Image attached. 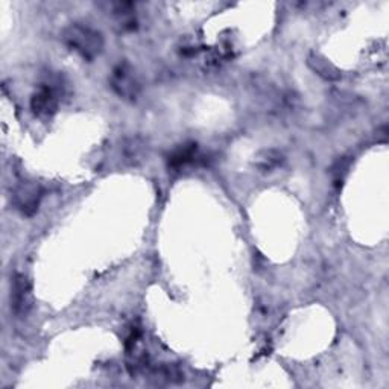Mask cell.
Instances as JSON below:
<instances>
[{"mask_svg": "<svg viewBox=\"0 0 389 389\" xmlns=\"http://www.w3.org/2000/svg\"><path fill=\"white\" fill-rule=\"evenodd\" d=\"M348 166H350V160H345V159H340L335 163V166L332 169V175H333V178H335V183L339 184V183H342L344 180V175L347 173L348 171Z\"/></svg>", "mask_w": 389, "mask_h": 389, "instance_id": "9", "label": "cell"}, {"mask_svg": "<svg viewBox=\"0 0 389 389\" xmlns=\"http://www.w3.org/2000/svg\"><path fill=\"white\" fill-rule=\"evenodd\" d=\"M310 66H312L321 76L327 78V80H338L339 78V73L335 67L332 64H328V61L323 60V58L315 56L314 60H310Z\"/></svg>", "mask_w": 389, "mask_h": 389, "instance_id": "7", "label": "cell"}, {"mask_svg": "<svg viewBox=\"0 0 389 389\" xmlns=\"http://www.w3.org/2000/svg\"><path fill=\"white\" fill-rule=\"evenodd\" d=\"M281 163V154L280 152H276V151H265L261 152V155L259 157V168L261 169H274L277 168L278 164Z\"/></svg>", "mask_w": 389, "mask_h": 389, "instance_id": "8", "label": "cell"}, {"mask_svg": "<svg viewBox=\"0 0 389 389\" xmlns=\"http://www.w3.org/2000/svg\"><path fill=\"white\" fill-rule=\"evenodd\" d=\"M194 151H197V148L194 146H186V148H181L178 151H175L172 154V157L169 160V166L172 168H181L184 166V164L192 161L193 155H194Z\"/></svg>", "mask_w": 389, "mask_h": 389, "instance_id": "6", "label": "cell"}, {"mask_svg": "<svg viewBox=\"0 0 389 389\" xmlns=\"http://www.w3.org/2000/svg\"><path fill=\"white\" fill-rule=\"evenodd\" d=\"M64 42L87 60H93L101 54L104 47L102 35L93 31L92 27L82 25H72L70 27H67L64 32Z\"/></svg>", "mask_w": 389, "mask_h": 389, "instance_id": "1", "label": "cell"}, {"mask_svg": "<svg viewBox=\"0 0 389 389\" xmlns=\"http://www.w3.org/2000/svg\"><path fill=\"white\" fill-rule=\"evenodd\" d=\"M42 187L32 181H22L13 192V202L23 215L32 216L37 213L42 201Z\"/></svg>", "mask_w": 389, "mask_h": 389, "instance_id": "2", "label": "cell"}, {"mask_svg": "<svg viewBox=\"0 0 389 389\" xmlns=\"http://www.w3.org/2000/svg\"><path fill=\"white\" fill-rule=\"evenodd\" d=\"M32 307L31 285L25 276H14L11 286V309L17 316H23Z\"/></svg>", "mask_w": 389, "mask_h": 389, "instance_id": "3", "label": "cell"}, {"mask_svg": "<svg viewBox=\"0 0 389 389\" xmlns=\"http://www.w3.org/2000/svg\"><path fill=\"white\" fill-rule=\"evenodd\" d=\"M111 85L119 96L122 97H135L139 93V84L134 80V76L126 64L116 67L111 76Z\"/></svg>", "mask_w": 389, "mask_h": 389, "instance_id": "4", "label": "cell"}, {"mask_svg": "<svg viewBox=\"0 0 389 389\" xmlns=\"http://www.w3.org/2000/svg\"><path fill=\"white\" fill-rule=\"evenodd\" d=\"M31 106L34 113L38 116H44V118L52 116L58 109V99L55 92L51 87H42V89L32 96Z\"/></svg>", "mask_w": 389, "mask_h": 389, "instance_id": "5", "label": "cell"}]
</instances>
